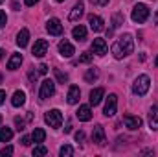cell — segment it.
Segmentation results:
<instances>
[{"mask_svg":"<svg viewBox=\"0 0 158 157\" xmlns=\"http://www.w3.org/2000/svg\"><path fill=\"white\" fill-rule=\"evenodd\" d=\"M44 139H46L44 129L35 128V129H33V133H31V141H33V142H37V144H40V142H44Z\"/></svg>","mask_w":158,"mask_h":157,"instance_id":"cell-24","label":"cell"},{"mask_svg":"<svg viewBox=\"0 0 158 157\" xmlns=\"http://www.w3.org/2000/svg\"><path fill=\"white\" fill-rule=\"evenodd\" d=\"M92 61V54L90 52H83L81 57H79V63H90Z\"/></svg>","mask_w":158,"mask_h":157,"instance_id":"cell-29","label":"cell"},{"mask_svg":"<svg viewBox=\"0 0 158 157\" xmlns=\"http://www.w3.org/2000/svg\"><path fill=\"white\" fill-rule=\"evenodd\" d=\"M57 2H64V0H57Z\"/></svg>","mask_w":158,"mask_h":157,"instance_id":"cell-45","label":"cell"},{"mask_svg":"<svg viewBox=\"0 0 158 157\" xmlns=\"http://www.w3.org/2000/svg\"><path fill=\"white\" fill-rule=\"evenodd\" d=\"M44 120H46V124L50 128H61V124H63V113L59 109H52V111H48L44 115Z\"/></svg>","mask_w":158,"mask_h":157,"instance_id":"cell-4","label":"cell"},{"mask_svg":"<svg viewBox=\"0 0 158 157\" xmlns=\"http://www.w3.org/2000/svg\"><path fill=\"white\" fill-rule=\"evenodd\" d=\"M123 122L129 129H140L142 128V118L140 117H132V115H125L123 117Z\"/></svg>","mask_w":158,"mask_h":157,"instance_id":"cell-12","label":"cell"},{"mask_svg":"<svg viewBox=\"0 0 158 157\" xmlns=\"http://www.w3.org/2000/svg\"><path fill=\"white\" fill-rule=\"evenodd\" d=\"M4 100H6V91H0V105L4 104Z\"/></svg>","mask_w":158,"mask_h":157,"instance_id":"cell-39","label":"cell"},{"mask_svg":"<svg viewBox=\"0 0 158 157\" xmlns=\"http://www.w3.org/2000/svg\"><path fill=\"white\" fill-rule=\"evenodd\" d=\"M59 54L63 57H72L74 56V46L68 43V41H61L59 43Z\"/></svg>","mask_w":158,"mask_h":157,"instance_id":"cell-13","label":"cell"},{"mask_svg":"<svg viewBox=\"0 0 158 157\" xmlns=\"http://www.w3.org/2000/svg\"><path fill=\"white\" fill-rule=\"evenodd\" d=\"M132 20L134 22H138V24H142V22H145L147 20V17H149V7L145 6V4H136L134 7H132Z\"/></svg>","mask_w":158,"mask_h":157,"instance_id":"cell-3","label":"cell"},{"mask_svg":"<svg viewBox=\"0 0 158 157\" xmlns=\"http://www.w3.org/2000/svg\"><path fill=\"white\" fill-rule=\"evenodd\" d=\"M2 2H4V0H0V4H2Z\"/></svg>","mask_w":158,"mask_h":157,"instance_id":"cell-47","label":"cell"},{"mask_svg":"<svg viewBox=\"0 0 158 157\" xmlns=\"http://www.w3.org/2000/svg\"><path fill=\"white\" fill-rule=\"evenodd\" d=\"M0 124H2V117H0Z\"/></svg>","mask_w":158,"mask_h":157,"instance_id":"cell-46","label":"cell"},{"mask_svg":"<svg viewBox=\"0 0 158 157\" xmlns=\"http://www.w3.org/2000/svg\"><path fill=\"white\" fill-rule=\"evenodd\" d=\"M59 155L61 157H70V155H74V148L72 146H61V150H59Z\"/></svg>","mask_w":158,"mask_h":157,"instance_id":"cell-27","label":"cell"},{"mask_svg":"<svg viewBox=\"0 0 158 157\" xmlns=\"http://www.w3.org/2000/svg\"><path fill=\"white\" fill-rule=\"evenodd\" d=\"M155 20H156V22H158V11H156V15H155Z\"/></svg>","mask_w":158,"mask_h":157,"instance_id":"cell-43","label":"cell"},{"mask_svg":"<svg viewBox=\"0 0 158 157\" xmlns=\"http://www.w3.org/2000/svg\"><path fill=\"white\" fill-rule=\"evenodd\" d=\"M149 128H151L153 131L158 129V104L153 105L151 111H149Z\"/></svg>","mask_w":158,"mask_h":157,"instance_id":"cell-17","label":"cell"},{"mask_svg":"<svg viewBox=\"0 0 158 157\" xmlns=\"http://www.w3.org/2000/svg\"><path fill=\"white\" fill-rule=\"evenodd\" d=\"M28 41H30V32H28V28H22V30L17 34V44H19L20 48H24V46L28 44Z\"/></svg>","mask_w":158,"mask_h":157,"instance_id":"cell-19","label":"cell"},{"mask_svg":"<svg viewBox=\"0 0 158 157\" xmlns=\"http://www.w3.org/2000/svg\"><path fill=\"white\" fill-rule=\"evenodd\" d=\"M46 154H48V150H46L44 146H35V148H33V155H35V157L46 155Z\"/></svg>","mask_w":158,"mask_h":157,"instance_id":"cell-30","label":"cell"},{"mask_svg":"<svg viewBox=\"0 0 158 157\" xmlns=\"http://www.w3.org/2000/svg\"><path fill=\"white\" fill-rule=\"evenodd\" d=\"M20 63H22V54H13L9 57V61H7V69L9 70H17L20 67Z\"/></svg>","mask_w":158,"mask_h":157,"instance_id":"cell-20","label":"cell"},{"mask_svg":"<svg viewBox=\"0 0 158 157\" xmlns=\"http://www.w3.org/2000/svg\"><path fill=\"white\" fill-rule=\"evenodd\" d=\"M11 154H13V146H6L4 150H0V155H2V157L11 155Z\"/></svg>","mask_w":158,"mask_h":157,"instance_id":"cell-31","label":"cell"},{"mask_svg":"<svg viewBox=\"0 0 158 157\" xmlns=\"http://www.w3.org/2000/svg\"><path fill=\"white\" fill-rule=\"evenodd\" d=\"M149 87H151V79H149V76L142 74V76H138V78L134 79L132 92H134V94H138V96H143V94L149 91Z\"/></svg>","mask_w":158,"mask_h":157,"instance_id":"cell-2","label":"cell"},{"mask_svg":"<svg viewBox=\"0 0 158 157\" xmlns=\"http://www.w3.org/2000/svg\"><path fill=\"white\" fill-rule=\"evenodd\" d=\"M155 65H156V67H158V56H156V59H155Z\"/></svg>","mask_w":158,"mask_h":157,"instance_id":"cell-42","label":"cell"},{"mask_svg":"<svg viewBox=\"0 0 158 157\" xmlns=\"http://www.w3.org/2000/svg\"><path fill=\"white\" fill-rule=\"evenodd\" d=\"M79 96H81V91H79V87L72 85V87L68 89V96H66V102H68L70 105H74V104H77V102H79Z\"/></svg>","mask_w":158,"mask_h":157,"instance_id":"cell-14","label":"cell"},{"mask_svg":"<svg viewBox=\"0 0 158 157\" xmlns=\"http://www.w3.org/2000/svg\"><path fill=\"white\" fill-rule=\"evenodd\" d=\"M112 54H114V57L116 59H123V57H127L129 54H132V50H134V41H132V35L131 34H123L121 37H119L114 44H112Z\"/></svg>","mask_w":158,"mask_h":157,"instance_id":"cell-1","label":"cell"},{"mask_svg":"<svg viewBox=\"0 0 158 157\" xmlns=\"http://www.w3.org/2000/svg\"><path fill=\"white\" fill-rule=\"evenodd\" d=\"M76 141H77V142H85V133H83V131H77V133H76Z\"/></svg>","mask_w":158,"mask_h":157,"instance_id":"cell-34","label":"cell"},{"mask_svg":"<svg viewBox=\"0 0 158 157\" xmlns=\"http://www.w3.org/2000/svg\"><path fill=\"white\" fill-rule=\"evenodd\" d=\"M53 72H55V78H57V81H59V83H64V81H68V76H66L64 72H61L59 69H55Z\"/></svg>","mask_w":158,"mask_h":157,"instance_id":"cell-28","label":"cell"},{"mask_svg":"<svg viewBox=\"0 0 158 157\" xmlns=\"http://www.w3.org/2000/svg\"><path fill=\"white\" fill-rule=\"evenodd\" d=\"M24 102H26L24 91H15V94H13V98H11V104H13L15 107H20V105H24Z\"/></svg>","mask_w":158,"mask_h":157,"instance_id":"cell-21","label":"cell"},{"mask_svg":"<svg viewBox=\"0 0 158 157\" xmlns=\"http://www.w3.org/2000/svg\"><path fill=\"white\" fill-rule=\"evenodd\" d=\"M77 118L81 122H88V120L92 118V109H90V105H79Z\"/></svg>","mask_w":158,"mask_h":157,"instance_id":"cell-16","label":"cell"},{"mask_svg":"<svg viewBox=\"0 0 158 157\" xmlns=\"http://www.w3.org/2000/svg\"><path fill=\"white\" fill-rule=\"evenodd\" d=\"M123 24V15L121 13H114V17H112V26L109 28V35H112V32L116 30V28H119Z\"/></svg>","mask_w":158,"mask_h":157,"instance_id":"cell-23","label":"cell"},{"mask_svg":"<svg viewBox=\"0 0 158 157\" xmlns=\"http://www.w3.org/2000/svg\"><path fill=\"white\" fill-rule=\"evenodd\" d=\"M98 78H99V70H98V69H88V70H86V74H85V79H86L88 83L96 81Z\"/></svg>","mask_w":158,"mask_h":157,"instance_id":"cell-26","label":"cell"},{"mask_svg":"<svg viewBox=\"0 0 158 157\" xmlns=\"http://www.w3.org/2000/svg\"><path fill=\"white\" fill-rule=\"evenodd\" d=\"M116 109H118V96H116V94H109V98H107V102H105L103 115H105V117H114V115H116Z\"/></svg>","mask_w":158,"mask_h":157,"instance_id":"cell-6","label":"cell"},{"mask_svg":"<svg viewBox=\"0 0 158 157\" xmlns=\"http://www.w3.org/2000/svg\"><path fill=\"white\" fill-rule=\"evenodd\" d=\"M46 32L50 34V35H61L63 34V24H61V20L59 19H50L48 22H46Z\"/></svg>","mask_w":158,"mask_h":157,"instance_id":"cell-7","label":"cell"},{"mask_svg":"<svg viewBox=\"0 0 158 157\" xmlns=\"http://www.w3.org/2000/svg\"><path fill=\"white\" fill-rule=\"evenodd\" d=\"M103 94H105V91H103L101 87H98V89L90 91V104H92V105H98V104H101V100H103Z\"/></svg>","mask_w":158,"mask_h":157,"instance_id":"cell-18","label":"cell"},{"mask_svg":"<svg viewBox=\"0 0 158 157\" xmlns=\"http://www.w3.org/2000/svg\"><path fill=\"white\" fill-rule=\"evenodd\" d=\"M6 22H7V15H6L4 11H0V28H4Z\"/></svg>","mask_w":158,"mask_h":157,"instance_id":"cell-33","label":"cell"},{"mask_svg":"<svg viewBox=\"0 0 158 157\" xmlns=\"http://www.w3.org/2000/svg\"><path fill=\"white\" fill-rule=\"evenodd\" d=\"M22 144H24V146H30V144H31V137L24 135V137H22Z\"/></svg>","mask_w":158,"mask_h":157,"instance_id":"cell-35","label":"cell"},{"mask_svg":"<svg viewBox=\"0 0 158 157\" xmlns=\"http://www.w3.org/2000/svg\"><path fill=\"white\" fill-rule=\"evenodd\" d=\"M92 52L94 54H98V56H105L107 52H109V46H107V43L105 39H94L92 41Z\"/></svg>","mask_w":158,"mask_h":157,"instance_id":"cell-10","label":"cell"},{"mask_svg":"<svg viewBox=\"0 0 158 157\" xmlns=\"http://www.w3.org/2000/svg\"><path fill=\"white\" fill-rule=\"evenodd\" d=\"M64 131H66V133H70V131H72V122H68V124H66V128H64Z\"/></svg>","mask_w":158,"mask_h":157,"instance_id":"cell-40","label":"cell"},{"mask_svg":"<svg viewBox=\"0 0 158 157\" xmlns=\"http://www.w3.org/2000/svg\"><path fill=\"white\" fill-rule=\"evenodd\" d=\"M88 24H90V28H92L94 32H103V30H105V22H103V19L98 17V15H90V17H88Z\"/></svg>","mask_w":158,"mask_h":157,"instance_id":"cell-11","label":"cell"},{"mask_svg":"<svg viewBox=\"0 0 158 157\" xmlns=\"http://www.w3.org/2000/svg\"><path fill=\"white\" fill-rule=\"evenodd\" d=\"M83 13H85V6H83V2H77V4L72 7L68 19H70V20H79V19L83 17Z\"/></svg>","mask_w":158,"mask_h":157,"instance_id":"cell-15","label":"cell"},{"mask_svg":"<svg viewBox=\"0 0 158 157\" xmlns=\"http://www.w3.org/2000/svg\"><path fill=\"white\" fill-rule=\"evenodd\" d=\"M2 57H4V50L0 48V59H2Z\"/></svg>","mask_w":158,"mask_h":157,"instance_id":"cell-41","label":"cell"},{"mask_svg":"<svg viewBox=\"0 0 158 157\" xmlns=\"http://www.w3.org/2000/svg\"><path fill=\"white\" fill-rule=\"evenodd\" d=\"M15 126H17V129H19V131H22V129H24V120H22V118H15Z\"/></svg>","mask_w":158,"mask_h":157,"instance_id":"cell-32","label":"cell"},{"mask_svg":"<svg viewBox=\"0 0 158 157\" xmlns=\"http://www.w3.org/2000/svg\"><path fill=\"white\" fill-rule=\"evenodd\" d=\"M46 72H48V65H44V63L39 65V74H46Z\"/></svg>","mask_w":158,"mask_h":157,"instance_id":"cell-36","label":"cell"},{"mask_svg":"<svg viewBox=\"0 0 158 157\" xmlns=\"http://www.w3.org/2000/svg\"><path fill=\"white\" fill-rule=\"evenodd\" d=\"M0 83H2V72H0Z\"/></svg>","mask_w":158,"mask_h":157,"instance_id":"cell-44","label":"cell"},{"mask_svg":"<svg viewBox=\"0 0 158 157\" xmlns=\"http://www.w3.org/2000/svg\"><path fill=\"white\" fill-rule=\"evenodd\" d=\"M92 4H96V6H107L109 0H92Z\"/></svg>","mask_w":158,"mask_h":157,"instance_id":"cell-37","label":"cell"},{"mask_svg":"<svg viewBox=\"0 0 158 157\" xmlns=\"http://www.w3.org/2000/svg\"><path fill=\"white\" fill-rule=\"evenodd\" d=\"M37 2H39V0H24V4H26V6H35Z\"/></svg>","mask_w":158,"mask_h":157,"instance_id":"cell-38","label":"cell"},{"mask_svg":"<svg viewBox=\"0 0 158 157\" xmlns=\"http://www.w3.org/2000/svg\"><path fill=\"white\" fill-rule=\"evenodd\" d=\"M92 141H94L98 146H105V144H107L103 126H96V128H94V131H92Z\"/></svg>","mask_w":158,"mask_h":157,"instance_id":"cell-9","label":"cell"},{"mask_svg":"<svg viewBox=\"0 0 158 157\" xmlns=\"http://www.w3.org/2000/svg\"><path fill=\"white\" fill-rule=\"evenodd\" d=\"M72 35H74V39H76V41H85V39H86V28L79 24V26H76V28H74Z\"/></svg>","mask_w":158,"mask_h":157,"instance_id":"cell-22","label":"cell"},{"mask_svg":"<svg viewBox=\"0 0 158 157\" xmlns=\"http://www.w3.org/2000/svg\"><path fill=\"white\" fill-rule=\"evenodd\" d=\"M11 139H13L11 128H0V141H2V142H9Z\"/></svg>","mask_w":158,"mask_h":157,"instance_id":"cell-25","label":"cell"},{"mask_svg":"<svg viewBox=\"0 0 158 157\" xmlns=\"http://www.w3.org/2000/svg\"><path fill=\"white\" fill-rule=\"evenodd\" d=\"M53 92H55V83L52 79H44L40 83V91H39L40 100H48L50 96H53Z\"/></svg>","mask_w":158,"mask_h":157,"instance_id":"cell-5","label":"cell"},{"mask_svg":"<svg viewBox=\"0 0 158 157\" xmlns=\"http://www.w3.org/2000/svg\"><path fill=\"white\" fill-rule=\"evenodd\" d=\"M46 52H48V41L46 39L35 41V44H33V48H31L33 57H42V56H46Z\"/></svg>","mask_w":158,"mask_h":157,"instance_id":"cell-8","label":"cell"}]
</instances>
